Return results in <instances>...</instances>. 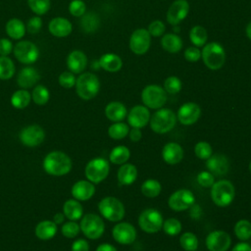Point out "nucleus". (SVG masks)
Instances as JSON below:
<instances>
[{
	"instance_id": "1",
	"label": "nucleus",
	"mask_w": 251,
	"mask_h": 251,
	"mask_svg": "<svg viewBox=\"0 0 251 251\" xmlns=\"http://www.w3.org/2000/svg\"><path fill=\"white\" fill-rule=\"evenodd\" d=\"M43 168L49 175L63 176L71 171L72 161L67 154L60 151H53L44 158Z\"/></svg>"
},
{
	"instance_id": "2",
	"label": "nucleus",
	"mask_w": 251,
	"mask_h": 251,
	"mask_svg": "<svg viewBox=\"0 0 251 251\" xmlns=\"http://www.w3.org/2000/svg\"><path fill=\"white\" fill-rule=\"evenodd\" d=\"M100 89V81L92 73L81 74L75 81V90L77 95L83 100L94 98Z\"/></svg>"
},
{
	"instance_id": "3",
	"label": "nucleus",
	"mask_w": 251,
	"mask_h": 251,
	"mask_svg": "<svg viewBox=\"0 0 251 251\" xmlns=\"http://www.w3.org/2000/svg\"><path fill=\"white\" fill-rule=\"evenodd\" d=\"M201 57L207 68L210 70H219L225 64L226 52L220 43L210 42L203 47Z\"/></svg>"
},
{
	"instance_id": "4",
	"label": "nucleus",
	"mask_w": 251,
	"mask_h": 251,
	"mask_svg": "<svg viewBox=\"0 0 251 251\" xmlns=\"http://www.w3.org/2000/svg\"><path fill=\"white\" fill-rule=\"evenodd\" d=\"M211 198L213 202L220 207L228 206L235 194L233 184L227 179H221L211 186Z\"/></svg>"
},
{
	"instance_id": "5",
	"label": "nucleus",
	"mask_w": 251,
	"mask_h": 251,
	"mask_svg": "<svg viewBox=\"0 0 251 251\" xmlns=\"http://www.w3.org/2000/svg\"><path fill=\"white\" fill-rule=\"evenodd\" d=\"M176 123V114L166 108H160L150 119V127L157 133H166L172 130Z\"/></svg>"
},
{
	"instance_id": "6",
	"label": "nucleus",
	"mask_w": 251,
	"mask_h": 251,
	"mask_svg": "<svg viewBox=\"0 0 251 251\" xmlns=\"http://www.w3.org/2000/svg\"><path fill=\"white\" fill-rule=\"evenodd\" d=\"M98 209L101 215L111 222H119L125 216L124 204L112 196L103 198L98 204Z\"/></svg>"
},
{
	"instance_id": "7",
	"label": "nucleus",
	"mask_w": 251,
	"mask_h": 251,
	"mask_svg": "<svg viewBox=\"0 0 251 251\" xmlns=\"http://www.w3.org/2000/svg\"><path fill=\"white\" fill-rule=\"evenodd\" d=\"M167 92L157 84H150L143 88L141 99L143 104L151 109H160L167 102Z\"/></svg>"
},
{
	"instance_id": "8",
	"label": "nucleus",
	"mask_w": 251,
	"mask_h": 251,
	"mask_svg": "<svg viewBox=\"0 0 251 251\" xmlns=\"http://www.w3.org/2000/svg\"><path fill=\"white\" fill-rule=\"evenodd\" d=\"M162 214L156 209H146L141 212L138 218V225L147 233H155L163 226Z\"/></svg>"
},
{
	"instance_id": "9",
	"label": "nucleus",
	"mask_w": 251,
	"mask_h": 251,
	"mask_svg": "<svg viewBox=\"0 0 251 251\" xmlns=\"http://www.w3.org/2000/svg\"><path fill=\"white\" fill-rule=\"evenodd\" d=\"M80 229L89 239L99 238L105 229L102 219L96 214H86L80 222Z\"/></svg>"
},
{
	"instance_id": "10",
	"label": "nucleus",
	"mask_w": 251,
	"mask_h": 251,
	"mask_svg": "<svg viewBox=\"0 0 251 251\" xmlns=\"http://www.w3.org/2000/svg\"><path fill=\"white\" fill-rule=\"evenodd\" d=\"M13 52L16 59L25 65L36 62L39 57V50L37 46L33 42L27 40L19 41L14 46Z\"/></svg>"
},
{
	"instance_id": "11",
	"label": "nucleus",
	"mask_w": 251,
	"mask_h": 251,
	"mask_svg": "<svg viewBox=\"0 0 251 251\" xmlns=\"http://www.w3.org/2000/svg\"><path fill=\"white\" fill-rule=\"evenodd\" d=\"M109 163L103 158H94L85 167V176L93 183L104 180L109 174Z\"/></svg>"
},
{
	"instance_id": "12",
	"label": "nucleus",
	"mask_w": 251,
	"mask_h": 251,
	"mask_svg": "<svg viewBox=\"0 0 251 251\" xmlns=\"http://www.w3.org/2000/svg\"><path fill=\"white\" fill-rule=\"evenodd\" d=\"M195 202L194 194L188 189H179L175 191L169 198L168 204L174 211L180 212L189 209Z\"/></svg>"
},
{
	"instance_id": "13",
	"label": "nucleus",
	"mask_w": 251,
	"mask_h": 251,
	"mask_svg": "<svg viewBox=\"0 0 251 251\" xmlns=\"http://www.w3.org/2000/svg\"><path fill=\"white\" fill-rule=\"evenodd\" d=\"M151 44V35L145 28L135 29L129 38V48L136 55L146 53Z\"/></svg>"
},
{
	"instance_id": "14",
	"label": "nucleus",
	"mask_w": 251,
	"mask_h": 251,
	"mask_svg": "<svg viewBox=\"0 0 251 251\" xmlns=\"http://www.w3.org/2000/svg\"><path fill=\"white\" fill-rule=\"evenodd\" d=\"M230 244L231 238L224 230L211 231L206 237V246L210 251H226Z\"/></svg>"
},
{
	"instance_id": "15",
	"label": "nucleus",
	"mask_w": 251,
	"mask_h": 251,
	"mask_svg": "<svg viewBox=\"0 0 251 251\" xmlns=\"http://www.w3.org/2000/svg\"><path fill=\"white\" fill-rule=\"evenodd\" d=\"M45 133L41 126L33 125L28 126L22 129L20 132V139L23 144L28 147H34L39 145L44 139Z\"/></svg>"
},
{
	"instance_id": "16",
	"label": "nucleus",
	"mask_w": 251,
	"mask_h": 251,
	"mask_svg": "<svg viewBox=\"0 0 251 251\" xmlns=\"http://www.w3.org/2000/svg\"><path fill=\"white\" fill-rule=\"evenodd\" d=\"M206 167L214 176H223L227 174L229 169V161L226 156L217 153L211 155L206 162Z\"/></svg>"
},
{
	"instance_id": "17",
	"label": "nucleus",
	"mask_w": 251,
	"mask_h": 251,
	"mask_svg": "<svg viewBox=\"0 0 251 251\" xmlns=\"http://www.w3.org/2000/svg\"><path fill=\"white\" fill-rule=\"evenodd\" d=\"M201 116L200 107L193 102H187L181 105L177 111V120L180 124L189 126L198 121Z\"/></svg>"
},
{
	"instance_id": "18",
	"label": "nucleus",
	"mask_w": 251,
	"mask_h": 251,
	"mask_svg": "<svg viewBox=\"0 0 251 251\" xmlns=\"http://www.w3.org/2000/svg\"><path fill=\"white\" fill-rule=\"evenodd\" d=\"M112 234L114 239L121 244H130L136 238V230L128 223L117 224L112 230Z\"/></svg>"
},
{
	"instance_id": "19",
	"label": "nucleus",
	"mask_w": 251,
	"mask_h": 251,
	"mask_svg": "<svg viewBox=\"0 0 251 251\" xmlns=\"http://www.w3.org/2000/svg\"><path fill=\"white\" fill-rule=\"evenodd\" d=\"M189 12V4L186 0H176L169 8L167 12V21L173 25H177L184 20Z\"/></svg>"
},
{
	"instance_id": "20",
	"label": "nucleus",
	"mask_w": 251,
	"mask_h": 251,
	"mask_svg": "<svg viewBox=\"0 0 251 251\" xmlns=\"http://www.w3.org/2000/svg\"><path fill=\"white\" fill-rule=\"evenodd\" d=\"M150 120V113L146 106L136 105L132 107L127 115V122L132 127L141 128L147 125Z\"/></svg>"
},
{
	"instance_id": "21",
	"label": "nucleus",
	"mask_w": 251,
	"mask_h": 251,
	"mask_svg": "<svg viewBox=\"0 0 251 251\" xmlns=\"http://www.w3.org/2000/svg\"><path fill=\"white\" fill-rule=\"evenodd\" d=\"M39 78H40V75L35 68L25 67L19 72L17 82L20 87H22L23 89H25V88H30L34 84H36Z\"/></svg>"
},
{
	"instance_id": "22",
	"label": "nucleus",
	"mask_w": 251,
	"mask_h": 251,
	"mask_svg": "<svg viewBox=\"0 0 251 251\" xmlns=\"http://www.w3.org/2000/svg\"><path fill=\"white\" fill-rule=\"evenodd\" d=\"M67 66L73 74L82 73L87 66L86 55L80 50L72 51L67 58Z\"/></svg>"
},
{
	"instance_id": "23",
	"label": "nucleus",
	"mask_w": 251,
	"mask_h": 251,
	"mask_svg": "<svg viewBox=\"0 0 251 251\" xmlns=\"http://www.w3.org/2000/svg\"><path fill=\"white\" fill-rule=\"evenodd\" d=\"M48 29L50 33L56 37H65L72 32L73 26L68 19L57 17L50 21Z\"/></svg>"
},
{
	"instance_id": "24",
	"label": "nucleus",
	"mask_w": 251,
	"mask_h": 251,
	"mask_svg": "<svg viewBox=\"0 0 251 251\" xmlns=\"http://www.w3.org/2000/svg\"><path fill=\"white\" fill-rule=\"evenodd\" d=\"M162 157L167 164H177L183 158V149L178 143L169 142L163 147Z\"/></svg>"
},
{
	"instance_id": "25",
	"label": "nucleus",
	"mask_w": 251,
	"mask_h": 251,
	"mask_svg": "<svg viewBox=\"0 0 251 251\" xmlns=\"http://www.w3.org/2000/svg\"><path fill=\"white\" fill-rule=\"evenodd\" d=\"M95 192V187L91 181L79 180L76 181L72 187V194L76 200L86 201L90 199Z\"/></svg>"
},
{
	"instance_id": "26",
	"label": "nucleus",
	"mask_w": 251,
	"mask_h": 251,
	"mask_svg": "<svg viewBox=\"0 0 251 251\" xmlns=\"http://www.w3.org/2000/svg\"><path fill=\"white\" fill-rule=\"evenodd\" d=\"M98 63L100 68L110 73H116L120 71L123 66V61L120 56L114 53H106L102 55Z\"/></svg>"
},
{
	"instance_id": "27",
	"label": "nucleus",
	"mask_w": 251,
	"mask_h": 251,
	"mask_svg": "<svg viewBox=\"0 0 251 251\" xmlns=\"http://www.w3.org/2000/svg\"><path fill=\"white\" fill-rule=\"evenodd\" d=\"M137 177V169L132 164H124L118 171V181L121 185H130Z\"/></svg>"
},
{
	"instance_id": "28",
	"label": "nucleus",
	"mask_w": 251,
	"mask_h": 251,
	"mask_svg": "<svg viewBox=\"0 0 251 251\" xmlns=\"http://www.w3.org/2000/svg\"><path fill=\"white\" fill-rule=\"evenodd\" d=\"M126 106L118 101H114L109 103L105 108L106 117L112 122H121L126 116Z\"/></svg>"
},
{
	"instance_id": "29",
	"label": "nucleus",
	"mask_w": 251,
	"mask_h": 251,
	"mask_svg": "<svg viewBox=\"0 0 251 251\" xmlns=\"http://www.w3.org/2000/svg\"><path fill=\"white\" fill-rule=\"evenodd\" d=\"M57 232V225L52 221H42L35 227V234L41 240L51 239Z\"/></svg>"
},
{
	"instance_id": "30",
	"label": "nucleus",
	"mask_w": 251,
	"mask_h": 251,
	"mask_svg": "<svg viewBox=\"0 0 251 251\" xmlns=\"http://www.w3.org/2000/svg\"><path fill=\"white\" fill-rule=\"evenodd\" d=\"M100 25V19L98 15L94 12H88L81 16L80 27L86 33L95 32Z\"/></svg>"
},
{
	"instance_id": "31",
	"label": "nucleus",
	"mask_w": 251,
	"mask_h": 251,
	"mask_svg": "<svg viewBox=\"0 0 251 251\" xmlns=\"http://www.w3.org/2000/svg\"><path fill=\"white\" fill-rule=\"evenodd\" d=\"M5 29L8 36L13 39H21L25 33V25L19 19L9 20L6 24Z\"/></svg>"
},
{
	"instance_id": "32",
	"label": "nucleus",
	"mask_w": 251,
	"mask_h": 251,
	"mask_svg": "<svg viewBox=\"0 0 251 251\" xmlns=\"http://www.w3.org/2000/svg\"><path fill=\"white\" fill-rule=\"evenodd\" d=\"M63 211H64V215L72 221H76L78 219L81 218L83 210H82V206L81 204L74 199H70L67 200L64 203L63 206Z\"/></svg>"
},
{
	"instance_id": "33",
	"label": "nucleus",
	"mask_w": 251,
	"mask_h": 251,
	"mask_svg": "<svg viewBox=\"0 0 251 251\" xmlns=\"http://www.w3.org/2000/svg\"><path fill=\"white\" fill-rule=\"evenodd\" d=\"M161 45L164 50L170 53H176L182 47V40L175 33H167L162 37Z\"/></svg>"
},
{
	"instance_id": "34",
	"label": "nucleus",
	"mask_w": 251,
	"mask_h": 251,
	"mask_svg": "<svg viewBox=\"0 0 251 251\" xmlns=\"http://www.w3.org/2000/svg\"><path fill=\"white\" fill-rule=\"evenodd\" d=\"M30 99L31 95L27 90L20 89L13 93L11 97V103L17 109H24L29 104Z\"/></svg>"
},
{
	"instance_id": "35",
	"label": "nucleus",
	"mask_w": 251,
	"mask_h": 251,
	"mask_svg": "<svg viewBox=\"0 0 251 251\" xmlns=\"http://www.w3.org/2000/svg\"><path fill=\"white\" fill-rule=\"evenodd\" d=\"M189 38H190V41L195 46H197V47L204 46L208 39L207 30L201 25H195L190 29Z\"/></svg>"
},
{
	"instance_id": "36",
	"label": "nucleus",
	"mask_w": 251,
	"mask_h": 251,
	"mask_svg": "<svg viewBox=\"0 0 251 251\" xmlns=\"http://www.w3.org/2000/svg\"><path fill=\"white\" fill-rule=\"evenodd\" d=\"M130 157L129 149L126 146H117L110 153V161L113 164L122 165L125 164Z\"/></svg>"
},
{
	"instance_id": "37",
	"label": "nucleus",
	"mask_w": 251,
	"mask_h": 251,
	"mask_svg": "<svg viewBox=\"0 0 251 251\" xmlns=\"http://www.w3.org/2000/svg\"><path fill=\"white\" fill-rule=\"evenodd\" d=\"M15 75V64L7 56H0V79H10Z\"/></svg>"
},
{
	"instance_id": "38",
	"label": "nucleus",
	"mask_w": 251,
	"mask_h": 251,
	"mask_svg": "<svg viewBox=\"0 0 251 251\" xmlns=\"http://www.w3.org/2000/svg\"><path fill=\"white\" fill-rule=\"evenodd\" d=\"M162 190L161 183L156 179H147L141 185V192L143 195L149 198L156 197Z\"/></svg>"
},
{
	"instance_id": "39",
	"label": "nucleus",
	"mask_w": 251,
	"mask_h": 251,
	"mask_svg": "<svg viewBox=\"0 0 251 251\" xmlns=\"http://www.w3.org/2000/svg\"><path fill=\"white\" fill-rule=\"evenodd\" d=\"M129 132L128 126L125 123H115L112 126H110L108 129V134L113 139H123L125 138Z\"/></svg>"
},
{
	"instance_id": "40",
	"label": "nucleus",
	"mask_w": 251,
	"mask_h": 251,
	"mask_svg": "<svg viewBox=\"0 0 251 251\" xmlns=\"http://www.w3.org/2000/svg\"><path fill=\"white\" fill-rule=\"evenodd\" d=\"M234 232L238 239L247 240L251 237V223L247 220H240L234 226Z\"/></svg>"
},
{
	"instance_id": "41",
	"label": "nucleus",
	"mask_w": 251,
	"mask_h": 251,
	"mask_svg": "<svg viewBox=\"0 0 251 251\" xmlns=\"http://www.w3.org/2000/svg\"><path fill=\"white\" fill-rule=\"evenodd\" d=\"M50 97L49 90L44 85H36L31 93V98L33 102L37 105H44L48 102Z\"/></svg>"
},
{
	"instance_id": "42",
	"label": "nucleus",
	"mask_w": 251,
	"mask_h": 251,
	"mask_svg": "<svg viewBox=\"0 0 251 251\" xmlns=\"http://www.w3.org/2000/svg\"><path fill=\"white\" fill-rule=\"evenodd\" d=\"M180 246L186 251H195L198 247V239L192 232H184L179 238Z\"/></svg>"
},
{
	"instance_id": "43",
	"label": "nucleus",
	"mask_w": 251,
	"mask_h": 251,
	"mask_svg": "<svg viewBox=\"0 0 251 251\" xmlns=\"http://www.w3.org/2000/svg\"><path fill=\"white\" fill-rule=\"evenodd\" d=\"M29 9L37 16L44 15L50 9V0H27Z\"/></svg>"
},
{
	"instance_id": "44",
	"label": "nucleus",
	"mask_w": 251,
	"mask_h": 251,
	"mask_svg": "<svg viewBox=\"0 0 251 251\" xmlns=\"http://www.w3.org/2000/svg\"><path fill=\"white\" fill-rule=\"evenodd\" d=\"M163 229L166 234H169L172 236L176 235L181 230V224L178 220L175 218H170L163 223Z\"/></svg>"
},
{
	"instance_id": "45",
	"label": "nucleus",
	"mask_w": 251,
	"mask_h": 251,
	"mask_svg": "<svg viewBox=\"0 0 251 251\" xmlns=\"http://www.w3.org/2000/svg\"><path fill=\"white\" fill-rule=\"evenodd\" d=\"M181 81L176 76H169L164 82V89L169 94H176L181 89Z\"/></svg>"
},
{
	"instance_id": "46",
	"label": "nucleus",
	"mask_w": 251,
	"mask_h": 251,
	"mask_svg": "<svg viewBox=\"0 0 251 251\" xmlns=\"http://www.w3.org/2000/svg\"><path fill=\"white\" fill-rule=\"evenodd\" d=\"M195 155L203 160H207L212 155V147L208 142L200 141L194 147Z\"/></svg>"
},
{
	"instance_id": "47",
	"label": "nucleus",
	"mask_w": 251,
	"mask_h": 251,
	"mask_svg": "<svg viewBox=\"0 0 251 251\" xmlns=\"http://www.w3.org/2000/svg\"><path fill=\"white\" fill-rule=\"evenodd\" d=\"M69 12L74 17H81L86 12V5L82 0H73L69 5Z\"/></svg>"
},
{
	"instance_id": "48",
	"label": "nucleus",
	"mask_w": 251,
	"mask_h": 251,
	"mask_svg": "<svg viewBox=\"0 0 251 251\" xmlns=\"http://www.w3.org/2000/svg\"><path fill=\"white\" fill-rule=\"evenodd\" d=\"M75 81H76V78L75 77V75L70 71L63 72L59 75V83L64 88H72L73 86L75 85Z\"/></svg>"
},
{
	"instance_id": "49",
	"label": "nucleus",
	"mask_w": 251,
	"mask_h": 251,
	"mask_svg": "<svg viewBox=\"0 0 251 251\" xmlns=\"http://www.w3.org/2000/svg\"><path fill=\"white\" fill-rule=\"evenodd\" d=\"M80 226L75 222H69L63 225L62 226V234L68 238H74L79 232Z\"/></svg>"
},
{
	"instance_id": "50",
	"label": "nucleus",
	"mask_w": 251,
	"mask_h": 251,
	"mask_svg": "<svg viewBox=\"0 0 251 251\" xmlns=\"http://www.w3.org/2000/svg\"><path fill=\"white\" fill-rule=\"evenodd\" d=\"M198 183L203 187H211L215 182V176L207 171H203L197 176Z\"/></svg>"
},
{
	"instance_id": "51",
	"label": "nucleus",
	"mask_w": 251,
	"mask_h": 251,
	"mask_svg": "<svg viewBox=\"0 0 251 251\" xmlns=\"http://www.w3.org/2000/svg\"><path fill=\"white\" fill-rule=\"evenodd\" d=\"M42 27V20L39 16H34L30 18L26 23V29L29 33H37Z\"/></svg>"
},
{
	"instance_id": "52",
	"label": "nucleus",
	"mask_w": 251,
	"mask_h": 251,
	"mask_svg": "<svg viewBox=\"0 0 251 251\" xmlns=\"http://www.w3.org/2000/svg\"><path fill=\"white\" fill-rule=\"evenodd\" d=\"M166 30V26L161 21H154L148 26V32L153 36H161Z\"/></svg>"
},
{
	"instance_id": "53",
	"label": "nucleus",
	"mask_w": 251,
	"mask_h": 251,
	"mask_svg": "<svg viewBox=\"0 0 251 251\" xmlns=\"http://www.w3.org/2000/svg\"><path fill=\"white\" fill-rule=\"evenodd\" d=\"M201 57V52L197 47H188L184 51V58L189 62H197Z\"/></svg>"
},
{
	"instance_id": "54",
	"label": "nucleus",
	"mask_w": 251,
	"mask_h": 251,
	"mask_svg": "<svg viewBox=\"0 0 251 251\" xmlns=\"http://www.w3.org/2000/svg\"><path fill=\"white\" fill-rule=\"evenodd\" d=\"M13 44L8 38H1L0 39V55L7 56L13 51Z\"/></svg>"
},
{
	"instance_id": "55",
	"label": "nucleus",
	"mask_w": 251,
	"mask_h": 251,
	"mask_svg": "<svg viewBox=\"0 0 251 251\" xmlns=\"http://www.w3.org/2000/svg\"><path fill=\"white\" fill-rule=\"evenodd\" d=\"M72 251H89L88 242L84 239H77L72 245Z\"/></svg>"
},
{
	"instance_id": "56",
	"label": "nucleus",
	"mask_w": 251,
	"mask_h": 251,
	"mask_svg": "<svg viewBox=\"0 0 251 251\" xmlns=\"http://www.w3.org/2000/svg\"><path fill=\"white\" fill-rule=\"evenodd\" d=\"M128 133H129V138L132 141H134V142L140 140V138L142 137L141 130L139 128H137V127H133L132 129H130V131Z\"/></svg>"
},
{
	"instance_id": "57",
	"label": "nucleus",
	"mask_w": 251,
	"mask_h": 251,
	"mask_svg": "<svg viewBox=\"0 0 251 251\" xmlns=\"http://www.w3.org/2000/svg\"><path fill=\"white\" fill-rule=\"evenodd\" d=\"M231 251H251V245L246 242L237 243Z\"/></svg>"
},
{
	"instance_id": "58",
	"label": "nucleus",
	"mask_w": 251,
	"mask_h": 251,
	"mask_svg": "<svg viewBox=\"0 0 251 251\" xmlns=\"http://www.w3.org/2000/svg\"><path fill=\"white\" fill-rule=\"evenodd\" d=\"M96 251H118V250L109 243H103L97 247Z\"/></svg>"
},
{
	"instance_id": "59",
	"label": "nucleus",
	"mask_w": 251,
	"mask_h": 251,
	"mask_svg": "<svg viewBox=\"0 0 251 251\" xmlns=\"http://www.w3.org/2000/svg\"><path fill=\"white\" fill-rule=\"evenodd\" d=\"M64 214L63 213H57V214H55L54 215V218H53V220H54V223L57 225V224H61V223H63V221H64Z\"/></svg>"
},
{
	"instance_id": "60",
	"label": "nucleus",
	"mask_w": 251,
	"mask_h": 251,
	"mask_svg": "<svg viewBox=\"0 0 251 251\" xmlns=\"http://www.w3.org/2000/svg\"><path fill=\"white\" fill-rule=\"evenodd\" d=\"M246 35L251 40V22L246 26Z\"/></svg>"
},
{
	"instance_id": "61",
	"label": "nucleus",
	"mask_w": 251,
	"mask_h": 251,
	"mask_svg": "<svg viewBox=\"0 0 251 251\" xmlns=\"http://www.w3.org/2000/svg\"><path fill=\"white\" fill-rule=\"evenodd\" d=\"M249 171H250V173H251V162H250V164H249Z\"/></svg>"
}]
</instances>
